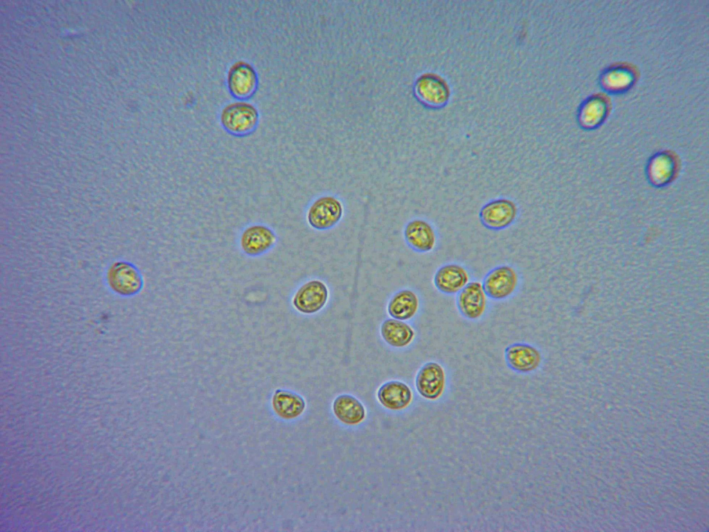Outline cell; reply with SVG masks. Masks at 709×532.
<instances>
[{
    "label": "cell",
    "mask_w": 709,
    "mask_h": 532,
    "mask_svg": "<svg viewBox=\"0 0 709 532\" xmlns=\"http://www.w3.org/2000/svg\"><path fill=\"white\" fill-rule=\"evenodd\" d=\"M334 415L341 422L348 425H356L361 422L366 416L362 403L355 397L342 394L336 397L332 404Z\"/></svg>",
    "instance_id": "cell-19"
},
{
    "label": "cell",
    "mask_w": 709,
    "mask_h": 532,
    "mask_svg": "<svg viewBox=\"0 0 709 532\" xmlns=\"http://www.w3.org/2000/svg\"><path fill=\"white\" fill-rule=\"evenodd\" d=\"M433 281L440 292L447 295L456 294L469 282V274L460 264L447 263L436 270Z\"/></svg>",
    "instance_id": "cell-12"
},
{
    "label": "cell",
    "mask_w": 709,
    "mask_h": 532,
    "mask_svg": "<svg viewBox=\"0 0 709 532\" xmlns=\"http://www.w3.org/2000/svg\"><path fill=\"white\" fill-rule=\"evenodd\" d=\"M605 105L599 99H593L587 102L580 112V121L588 127L598 125L603 118L605 113Z\"/></svg>",
    "instance_id": "cell-21"
},
{
    "label": "cell",
    "mask_w": 709,
    "mask_h": 532,
    "mask_svg": "<svg viewBox=\"0 0 709 532\" xmlns=\"http://www.w3.org/2000/svg\"><path fill=\"white\" fill-rule=\"evenodd\" d=\"M415 384L419 394L429 400H438L445 393L447 375L437 362H428L417 373Z\"/></svg>",
    "instance_id": "cell-7"
},
{
    "label": "cell",
    "mask_w": 709,
    "mask_h": 532,
    "mask_svg": "<svg viewBox=\"0 0 709 532\" xmlns=\"http://www.w3.org/2000/svg\"><path fill=\"white\" fill-rule=\"evenodd\" d=\"M647 177L654 185L663 186L668 184L676 172V163L674 158L667 154L654 156L647 166Z\"/></svg>",
    "instance_id": "cell-20"
},
{
    "label": "cell",
    "mask_w": 709,
    "mask_h": 532,
    "mask_svg": "<svg viewBox=\"0 0 709 532\" xmlns=\"http://www.w3.org/2000/svg\"><path fill=\"white\" fill-rule=\"evenodd\" d=\"M271 405L274 411L280 417L285 419L298 417L305 408V401L300 395L282 389H277L273 393Z\"/></svg>",
    "instance_id": "cell-17"
},
{
    "label": "cell",
    "mask_w": 709,
    "mask_h": 532,
    "mask_svg": "<svg viewBox=\"0 0 709 532\" xmlns=\"http://www.w3.org/2000/svg\"><path fill=\"white\" fill-rule=\"evenodd\" d=\"M380 334L384 341L395 348H404L414 340V329L404 321L387 319L380 327Z\"/></svg>",
    "instance_id": "cell-16"
},
{
    "label": "cell",
    "mask_w": 709,
    "mask_h": 532,
    "mask_svg": "<svg viewBox=\"0 0 709 532\" xmlns=\"http://www.w3.org/2000/svg\"><path fill=\"white\" fill-rule=\"evenodd\" d=\"M228 85L231 93L235 96L240 98L250 96L256 88L255 73L246 64H237L230 72Z\"/></svg>",
    "instance_id": "cell-18"
},
{
    "label": "cell",
    "mask_w": 709,
    "mask_h": 532,
    "mask_svg": "<svg viewBox=\"0 0 709 532\" xmlns=\"http://www.w3.org/2000/svg\"><path fill=\"white\" fill-rule=\"evenodd\" d=\"M504 358L508 366L519 373H531L539 368L542 361L540 351L527 343H514L504 351Z\"/></svg>",
    "instance_id": "cell-10"
},
{
    "label": "cell",
    "mask_w": 709,
    "mask_h": 532,
    "mask_svg": "<svg viewBox=\"0 0 709 532\" xmlns=\"http://www.w3.org/2000/svg\"><path fill=\"white\" fill-rule=\"evenodd\" d=\"M344 204L332 194L320 195L308 205L305 214L308 226L316 231H327L336 227L344 215Z\"/></svg>",
    "instance_id": "cell-1"
},
{
    "label": "cell",
    "mask_w": 709,
    "mask_h": 532,
    "mask_svg": "<svg viewBox=\"0 0 709 532\" xmlns=\"http://www.w3.org/2000/svg\"><path fill=\"white\" fill-rule=\"evenodd\" d=\"M519 276L510 265H502L492 269L484 277L482 285L487 296L492 300H504L514 293Z\"/></svg>",
    "instance_id": "cell-4"
},
{
    "label": "cell",
    "mask_w": 709,
    "mask_h": 532,
    "mask_svg": "<svg viewBox=\"0 0 709 532\" xmlns=\"http://www.w3.org/2000/svg\"><path fill=\"white\" fill-rule=\"evenodd\" d=\"M420 300L415 292L403 289L395 292L390 299L387 311L395 319L406 321L412 319L418 312Z\"/></svg>",
    "instance_id": "cell-15"
},
{
    "label": "cell",
    "mask_w": 709,
    "mask_h": 532,
    "mask_svg": "<svg viewBox=\"0 0 709 532\" xmlns=\"http://www.w3.org/2000/svg\"><path fill=\"white\" fill-rule=\"evenodd\" d=\"M221 121L224 129L231 134L244 136L251 133L258 123L255 108L245 103H236L227 107Z\"/></svg>",
    "instance_id": "cell-8"
},
{
    "label": "cell",
    "mask_w": 709,
    "mask_h": 532,
    "mask_svg": "<svg viewBox=\"0 0 709 532\" xmlns=\"http://www.w3.org/2000/svg\"><path fill=\"white\" fill-rule=\"evenodd\" d=\"M407 245L419 253H428L434 249L437 243V233L429 221L414 218L409 221L403 231Z\"/></svg>",
    "instance_id": "cell-11"
},
{
    "label": "cell",
    "mask_w": 709,
    "mask_h": 532,
    "mask_svg": "<svg viewBox=\"0 0 709 532\" xmlns=\"http://www.w3.org/2000/svg\"><path fill=\"white\" fill-rule=\"evenodd\" d=\"M329 298L327 285L319 279L304 283L295 292L291 303L298 312L312 314L319 312L325 305Z\"/></svg>",
    "instance_id": "cell-6"
},
{
    "label": "cell",
    "mask_w": 709,
    "mask_h": 532,
    "mask_svg": "<svg viewBox=\"0 0 709 532\" xmlns=\"http://www.w3.org/2000/svg\"><path fill=\"white\" fill-rule=\"evenodd\" d=\"M379 402L385 407L392 410H400L406 407L411 402L413 393L404 382L391 380L383 384L377 391Z\"/></svg>",
    "instance_id": "cell-14"
},
{
    "label": "cell",
    "mask_w": 709,
    "mask_h": 532,
    "mask_svg": "<svg viewBox=\"0 0 709 532\" xmlns=\"http://www.w3.org/2000/svg\"><path fill=\"white\" fill-rule=\"evenodd\" d=\"M487 296L482 283L469 281L458 294L456 307L460 314L467 319L477 320L484 314Z\"/></svg>",
    "instance_id": "cell-9"
},
{
    "label": "cell",
    "mask_w": 709,
    "mask_h": 532,
    "mask_svg": "<svg viewBox=\"0 0 709 532\" xmlns=\"http://www.w3.org/2000/svg\"><path fill=\"white\" fill-rule=\"evenodd\" d=\"M415 94L423 104L433 107L444 105L449 96L446 83L433 74H424L419 77L415 84Z\"/></svg>",
    "instance_id": "cell-13"
},
{
    "label": "cell",
    "mask_w": 709,
    "mask_h": 532,
    "mask_svg": "<svg viewBox=\"0 0 709 532\" xmlns=\"http://www.w3.org/2000/svg\"><path fill=\"white\" fill-rule=\"evenodd\" d=\"M278 236L269 226L253 223L244 227L238 238L240 250L246 256L257 257L272 249L276 245Z\"/></svg>",
    "instance_id": "cell-2"
},
{
    "label": "cell",
    "mask_w": 709,
    "mask_h": 532,
    "mask_svg": "<svg viewBox=\"0 0 709 532\" xmlns=\"http://www.w3.org/2000/svg\"><path fill=\"white\" fill-rule=\"evenodd\" d=\"M631 73L625 69H613L607 73L604 77V85L611 90H621L626 88L631 82Z\"/></svg>",
    "instance_id": "cell-22"
},
{
    "label": "cell",
    "mask_w": 709,
    "mask_h": 532,
    "mask_svg": "<svg viewBox=\"0 0 709 532\" xmlns=\"http://www.w3.org/2000/svg\"><path fill=\"white\" fill-rule=\"evenodd\" d=\"M107 280L114 292L123 296L138 293L143 285V277L138 269L126 261L113 263L107 270Z\"/></svg>",
    "instance_id": "cell-5"
},
{
    "label": "cell",
    "mask_w": 709,
    "mask_h": 532,
    "mask_svg": "<svg viewBox=\"0 0 709 532\" xmlns=\"http://www.w3.org/2000/svg\"><path fill=\"white\" fill-rule=\"evenodd\" d=\"M519 209L512 200L500 197L485 204L479 211V220L485 228L500 231L511 226L518 217Z\"/></svg>",
    "instance_id": "cell-3"
}]
</instances>
